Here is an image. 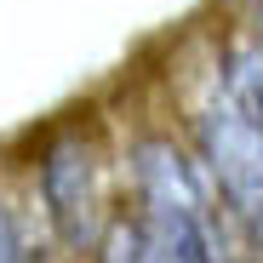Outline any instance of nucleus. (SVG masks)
<instances>
[{
  "label": "nucleus",
  "instance_id": "obj_1",
  "mask_svg": "<svg viewBox=\"0 0 263 263\" xmlns=\"http://www.w3.org/2000/svg\"><path fill=\"white\" fill-rule=\"evenodd\" d=\"M132 172H138V200H143L138 223L160 263H229L212 183L178 143L143 138L132 149Z\"/></svg>",
  "mask_w": 263,
  "mask_h": 263
},
{
  "label": "nucleus",
  "instance_id": "obj_2",
  "mask_svg": "<svg viewBox=\"0 0 263 263\" xmlns=\"http://www.w3.org/2000/svg\"><path fill=\"white\" fill-rule=\"evenodd\" d=\"M200 160H206V183L223 195L240 229L263 246V138L223 98L200 115Z\"/></svg>",
  "mask_w": 263,
  "mask_h": 263
},
{
  "label": "nucleus",
  "instance_id": "obj_3",
  "mask_svg": "<svg viewBox=\"0 0 263 263\" xmlns=\"http://www.w3.org/2000/svg\"><path fill=\"white\" fill-rule=\"evenodd\" d=\"M40 200L63 246H86L98 235V206H103V183H98V160L86 138H58L40 160Z\"/></svg>",
  "mask_w": 263,
  "mask_h": 263
},
{
  "label": "nucleus",
  "instance_id": "obj_4",
  "mask_svg": "<svg viewBox=\"0 0 263 263\" xmlns=\"http://www.w3.org/2000/svg\"><path fill=\"white\" fill-rule=\"evenodd\" d=\"M223 103L263 138V46L246 40L223 58Z\"/></svg>",
  "mask_w": 263,
  "mask_h": 263
},
{
  "label": "nucleus",
  "instance_id": "obj_5",
  "mask_svg": "<svg viewBox=\"0 0 263 263\" xmlns=\"http://www.w3.org/2000/svg\"><path fill=\"white\" fill-rule=\"evenodd\" d=\"M103 263H160L138 217H115L103 229Z\"/></svg>",
  "mask_w": 263,
  "mask_h": 263
},
{
  "label": "nucleus",
  "instance_id": "obj_6",
  "mask_svg": "<svg viewBox=\"0 0 263 263\" xmlns=\"http://www.w3.org/2000/svg\"><path fill=\"white\" fill-rule=\"evenodd\" d=\"M0 263H23V240H17V223L6 217V206H0Z\"/></svg>",
  "mask_w": 263,
  "mask_h": 263
},
{
  "label": "nucleus",
  "instance_id": "obj_7",
  "mask_svg": "<svg viewBox=\"0 0 263 263\" xmlns=\"http://www.w3.org/2000/svg\"><path fill=\"white\" fill-rule=\"evenodd\" d=\"M257 46H263V6H257Z\"/></svg>",
  "mask_w": 263,
  "mask_h": 263
}]
</instances>
